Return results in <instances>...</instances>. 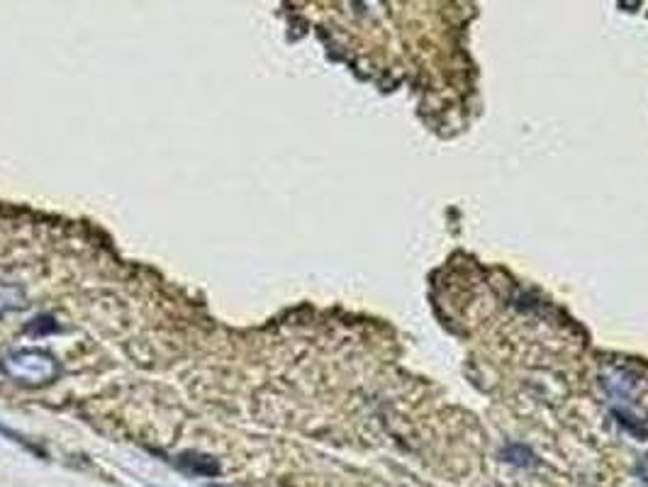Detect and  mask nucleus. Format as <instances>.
Listing matches in <instances>:
<instances>
[{"label":"nucleus","mask_w":648,"mask_h":487,"mask_svg":"<svg viewBox=\"0 0 648 487\" xmlns=\"http://www.w3.org/2000/svg\"><path fill=\"white\" fill-rule=\"evenodd\" d=\"M3 373L25 388H47L61 378V363L47 349L10 351L0 363Z\"/></svg>","instance_id":"nucleus-1"},{"label":"nucleus","mask_w":648,"mask_h":487,"mask_svg":"<svg viewBox=\"0 0 648 487\" xmlns=\"http://www.w3.org/2000/svg\"><path fill=\"white\" fill-rule=\"evenodd\" d=\"M27 305V295L20 285L0 281V319L8 317L10 312L22 310Z\"/></svg>","instance_id":"nucleus-2"},{"label":"nucleus","mask_w":648,"mask_h":487,"mask_svg":"<svg viewBox=\"0 0 648 487\" xmlns=\"http://www.w3.org/2000/svg\"><path fill=\"white\" fill-rule=\"evenodd\" d=\"M178 466L188 473L195 475H217L220 473V466L208 456H200V453H181L178 456Z\"/></svg>","instance_id":"nucleus-3"},{"label":"nucleus","mask_w":648,"mask_h":487,"mask_svg":"<svg viewBox=\"0 0 648 487\" xmlns=\"http://www.w3.org/2000/svg\"><path fill=\"white\" fill-rule=\"evenodd\" d=\"M0 434H3V436H5V439H10V441H13V444H20V446H22V449H27V451H32V453H39V456H42V458H44V451H42V449H39V446L30 444V441H27V439H25V436H22V434H18V431H13V429H8V427H3V424H0Z\"/></svg>","instance_id":"nucleus-4"}]
</instances>
